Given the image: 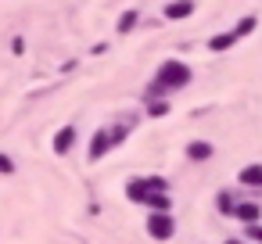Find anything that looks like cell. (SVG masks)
Returning a JSON list of instances; mask_svg holds the SVG:
<instances>
[{"label": "cell", "mask_w": 262, "mask_h": 244, "mask_svg": "<svg viewBox=\"0 0 262 244\" xmlns=\"http://www.w3.org/2000/svg\"><path fill=\"white\" fill-rule=\"evenodd\" d=\"M126 194H129L133 201H144V205H151L155 212H165V208H169V194H158V190H151V187H147V180H133V183L126 187Z\"/></svg>", "instance_id": "obj_1"}, {"label": "cell", "mask_w": 262, "mask_h": 244, "mask_svg": "<svg viewBox=\"0 0 262 244\" xmlns=\"http://www.w3.org/2000/svg\"><path fill=\"white\" fill-rule=\"evenodd\" d=\"M187 79H190V72H187L183 61H165V65L158 69V83H162V86H183Z\"/></svg>", "instance_id": "obj_2"}, {"label": "cell", "mask_w": 262, "mask_h": 244, "mask_svg": "<svg viewBox=\"0 0 262 244\" xmlns=\"http://www.w3.org/2000/svg\"><path fill=\"white\" fill-rule=\"evenodd\" d=\"M147 233L158 237V240L172 237V219H169V212H155V215L147 219Z\"/></svg>", "instance_id": "obj_3"}, {"label": "cell", "mask_w": 262, "mask_h": 244, "mask_svg": "<svg viewBox=\"0 0 262 244\" xmlns=\"http://www.w3.org/2000/svg\"><path fill=\"white\" fill-rule=\"evenodd\" d=\"M108 144H112V137H108V129H97V137H94V144H90V158L97 162L104 151H108Z\"/></svg>", "instance_id": "obj_4"}, {"label": "cell", "mask_w": 262, "mask_h": 244, "mask_svg": "<svg viewBox=\"0 0 262 244\" xmlns=\"http://www.w3.org/2000/svg\"><path fill=\"white\" fill-rule=\"evenodd\" d=\"M241 183H244V187H262V165L241 169Z\"/></svg>", "instance_id": "obj_5"}, {"label": "cell", "mask_w": 262, "mask_h": 244, "mask_svg": "<svg viewBox=\"0 0 262 244\" xmlns=\"http://www.w3.org/2000/svg\"><path fill=\"white\" fill-rule=\"evenodd\" d=\"M72 140H76V129H61V133H58V140H54V151H61V154H65V151L72 147Z\"/></svg>", "instance_id": "obj_6"}, {"label": "cell", "mask_w": 262, "mask_h": 244, "mask_svg": "<svg viewBox=\"0 0 262 244\" xmlns=\"http://www.w3.org/2000/svg\"><path fill=\"white\" fill-rule=\"evenodd\" d=\"M165 15H169V18H187V15H190V0H176V4H169Z\"/></svg>", "instance_id": "obj_7"}, {"label": "cell", "mask_w": 262, "mask_h": 244, "mask_svg": "<svg viewBox=\"0 0 262 244\" xmlns=\"http://www.w3.org/2000/svg\"><path fill=\"white\" fill-rule=\"evenodd\" d=\"M187 154H190L194 162H201V158H208V154H212V147H208V144H198V140H194V144L187 147Z\"/></svg>", "instance_id": "obj_8"}, {"label": "cell", "mask_w": 262, "mask_h": 244, "mask_svg": "<svg viewBox=\"0 0 262 244\" xmlns=\"http://www.w3.org/2000/svg\"><path fill=\"white\" fill-rule=\"evenodd\" d=\"M237 215H241L244 223H251V219L258 215V205H241V208H237Z\"/></svg>", "instance_id": "obj_9"}, {"label": "cell", "mask_w": 262, "mask_h": 244, "mask_svg": "<svg viewBox=\"0 0 262 244\" xmlns=\"http://www.w3.org/2000/svg\"><path fill=\"white\" fill-rule=\"evenodd\" d=\"M251 29H255V15L241 18V26H237V33H233V36H244V33H251Z\"/></svg>", "instance_id": "obj_10"}, {"label": "cell", "mask_w": 262, "mask_h": 244, "mask_svg": "<svg viewBox=\"0 0 262 244\" xmlns=\"http://www.w3.org/2000/svg\"><path fill=\"white\" fill-rule=\"evenodd\" d=\"M230 43H233V33H226V36H215V40H212V51H226Z\"/></svg>", "instance_id": "obj_11"}, {"label": "cell", "mask_w": 262, "mask_h": 244, "mask_svg": "<svg viewBox=\"0 0 262 244\" xmlns=\"http://www.w3.org/2000/svg\"><path fill=\"white\" fill-rule=\"evenodd\" d=\"M133 26H137V15H133V11H126V15H122V22H119V29H122V33H129Z\"/></svg>", "instance_id": "obj_12"}, {"label": "cell", "mask_w": 262, "mask_h": 244, "mask_svg": "<svg viewBox=\"0 0 262 244\" xmlns=\"http://www.w3.org/2000/svg\"><path fill=\"white\" fill-rule=\"evenodd\" d=\"M165 112H169L165 101H155V104H151V115H165Z\"/></svg>", "instance_id": "obj_13"}, {"label": "cell", "mask_w": 262, "mask_h": 244, "mask_svg": "<svg viewBox=\"0 0 262 244\" xmlns=\"http://www.w3.org/2000/svg\"><path fill=\"white\" fill-rule=\"evenodd\" d=\"M0 172H11V158L8 154H0Z\"/></svg>", "instance_id": "obj_14"}, {"label": "cell", "mask_w": 262, "mask_h": 244, "mask_svg": "<svg viewBox=\"0 0 262 244\" xmlns=\"http://www.w3.org/2000/svg\"><path fill=\"white\" fill-rule=\"evenodd\" d=\"M251 237H255V240L262 244V226H255V230H251Z\"/></svg>", "instance_id": "obj_15"}]
</instances>
